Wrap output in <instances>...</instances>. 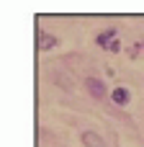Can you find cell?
I'll use <instances>...</instances> for the list:
<instances>
[{
	"label": "cell",
	"instance_id": "6",
	"mask_svg": "<svg viewBox=\"0 0 144 147\" xmlns=\"http://www.w3.org/2000/svg\"><path fill=\"white\" fill-rule=\"evenodd\" d=\"M108 49H111V52H119V49H121V44H119V39H113V44H111Z\"/></svg>",
	"mask_w": 144,
	"mask_h": 147
},
{
	"label": "cell",
	"instance_id": "3",
	"mask_svg": "<svg viewBox=\"0 0 144 147\" xmlns=\"http://www.w3.org/2000/svg\"><path fill=\"white\" fill-rule=\"evenodd\" d=\"M82 145L85 147H106V142H103V137L100 134H95V132H82Z\"/></svg>",
	"mask_w": 144,
	"mask_h": 147
},
{
	"label": "cell",
	"instance_id": "2",
	"mask_svg": "<svg viewBox=\"0 0 144 147\" xmlns=\"http://www.w3.org/2000/svg\"><path fill=\"white\" fill-rule=\"evenodd\" d=\"M36 36H39V39H36V49H39V52H49V49H54V47H57V39H54L52 34L39 31Z\"/></svg>",
	"mask_w": 144,
	"mask_h": 147
},
{
	"label": "cell",
	"instance_id": "1",
	"mask_svg": "<svg viewBox=\"0 0 144 147\" xmlns=\"http://www.w3.org/2000/svg\"><path fill=\"white\" fill-rule=\"evenodd\" d=\"M85 88H88V93H90L95 101H103V98H106V83H103V80L88 78V80H85Z\"/></svg>",
	"mask_w": 144,
	"mask_h": 147
},
{
	"label": "cell",
	"instance_id": "4",
	"mask_svg": "<svg viewBox=\"0 0 144 147\" xmlns=\"http://www.w3.org/2000/svg\"><path fill=\"white\" fill-rule=\"evenodd\" d=\"M129 98H131V96H129V90H126V88H116V90L111 93V101H113L116 106H126V103H129Z\"/></svg>",
	"mask_w": 144,
	"mask_h": 147
},
{
	"label": "cell",
	"instance_id": "5",
	"mask_svg": "<svg viewBox=\"0 0 144 147\" xmlns=\"http://www.w3.org/2000/svg\"><path fill=\"white\" fill-rule=\"evenodd\" d=\"M113 36H116V31H113V28H108V31H100L95 41H98V47H103V49H108V47L113 44Z\"/></svg>",
	"mask_w": 144,
	"mask_h": 147
}]
</instances>
